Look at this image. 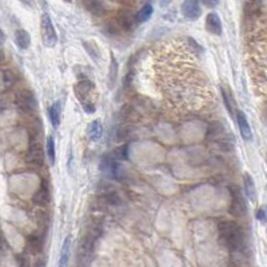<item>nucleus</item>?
<instances>
[{
	"instance_id": "f257e3e1",
	"label": "nucleus",
	"mask_w": 267,
	"mask_h": 267,
	"mask_svg": "<svg viewBox=\"0 0 267 267\" xmlns=\"http://www.w3.org/2000/svg\"><path fill=\"white\" fill-rule=\"evenodd\" d=\"M203 48L195 39H170L151 51L150 80L168 110L200 113L215 102L209 78L198 63Z\"/></svg>"
},
{
	"instance_id": "f03ea898",
	"label": "nucleus",
	"mask_w": 267,
	"mask_h": 267,
	"mask_svg": "<svg viewBox=\"0 0 267 267\" xmlns=\"http://www.w3.org/2000/svg\"><path fill=\"white\" fill-rule=\"evenodd\" d=\"M247 71L255 92L267 96V27L254 29L247 43Z\"/></svg>"
},
{
	"instance_id": "7ed1b4c3",
	"label": "nucleus",
	"mask_w": 267,
	"mask_h": 267,
	"mask_svg": "<svg viewBox=\"0 0 267 267\" xmlns=\"http://www.w3.org/2000/svg\"><path fill=\"white\" fill-rule=\"evenodd\" d=\"M219 235L222 242L230 251L242 250L245 243V235L241 226L235 222H223L219 225Z\"/></svg>"
},
{
	"instance_id": "20e7f679",
	"label": "nucleus",
	"mask_w": 267,
	"mask_h": 267,
	"mask_svg": "<svg viewBox=\"0 0 267 267\" xmlns=\"http://www.w3.org/2000/svg\"><path fill=\"white\" fill-rule=\"evenodd\" d=\"M78 99L83 106V109L86 113L92 114L95 111V102H94V98H95V86L90 80H82L79 83L76 84L75 88H74Z\"/></svg>"
},
{
	"instance_id": "39448f33",
	"label": "nucleus",
	"mask_w": 267,
	"mask_h": 267,
	"mask_svg": "<svg viewBox=\"0 0 267 267\" xmlns=\"http://www.w3.org/2000/svg\"><path fill=\"white\" fill-rule=\"evenodd\" d=\"M42 42L48 48L54 47L58 42V35H56L54 23L47 13L42 16Z\"/></svg>"
},
{
	"instance_id": "423d86ee",
	"label": "nucleus",
	"mask_w": 267,
	"mask_h": 267,
	"mask_svg": "<svg viewBox=\"0 0 267 267\" xmlns=\"http://www.w3.org/2000/svg\"><path fill=\"white\" fill-rule=\"evenodd\" d=\"M16 105L19 106L23 111H27V113H32V111L38 109L36 98L33 95V92L29 91V90H21V91L17 94Z\"/></svg>"
},
{
	"instance_id": "0eeeda50",
	"label": "nucleus",
	"mask_w": 267,
	"mask_h": 267,
	"mask_svg": "<svg viewBox=\"0 0 267 267\" xmlns=\"http://www.w3.org/2000/svg\"><path fill=\"white\" fill-rule=\"evenodd\" d=\"M94 242H95V238H94V235H91V234L82 239L79 249H78L79 265H86L88 262V259L91 258L92 251H94Z\"/></svg>"
},
{
	"instance_id": "6e6552de",
	"label": "nucleus",
	"mask_w": 267,
	"mask_h": 267,
	"mask_svg": "<svg viewBox=\"0 0 267 267\" xmlns=\"http://www.w3.org/2000/svg\"><path fill=\"white\" fill-rule=\"evenodd\" d=\"M246 213V200H245V198H243L238 188H235V191H233V200H231V206H230V214L234 215V217H243Z\"/></svg>"
},
{
	"instance_id": "1a4fd4ad",
	"label": "nucleus",
	"mask_w": 267,
	"mask_h": 267,
	"mask_svg": "<svg viewBox=\"0 0 267 267\" xmlns=\"http://www.w3.org/2000/svg\"><path fill=\"white\" fill-rule=\"evenodd\" d=\"M182 15L188 20H196L202 15V8H200L199 0H184L180 7Z\"/></svg>"
},
{
	"instance_id": "9d476101",
	"label": "nucleus",
	"mask_w": 267,
	"mask_h": 267,
	"mask_svg": "<svg viewBox=\"0 0 267 267\" xmlns=\"http://www.w3.org/2000/svg\"><path fill=\"white\" fill-rule=\"evenodd\" d=\"M27 162L32 166H42L44 162V156H43V147L40 146L39 142L31 143V146L27 152Z\"/></svg>"
},
{
	"instance_id": "9b49d317",
	"label": "nucleus",
	"mask_w": 267,
	"mask_h": 267,
	"mask_svg": "<svg viewBox=\"0 0 267 267\" xmlns=\"http://www.w3.org/2000/svg\"><path fill=\"white\" fill-rule=\"evenodd\" d=\"M206 29L213 35L221 36L222 35V21L217 12H210L206 16Z\"/></svg>"
},
{
	"instance_id": "f8f14e48",
	"label": "nucleus",
	"mask_w": 267,
	"mask_h": 267,
	"mask_svg": "<svg viewBox=\"0 0 267 267\" xmlns=\"http://www.w3.org/2000/svg\"><path fill=\"white\" fill-rule=\"evenodd\" d=\"M237 122H238L239 131L242 134V138L245 140H251L253 139V133H251V127L249 125L246 115L242 111H237Z\"/></svg>"
},
{
	"instance_id": "ddd939ff",
	"label": "nucleus",
	"mask_w": 267,
	"mask_h": 267,
	"mask_svg": "<svg viewBox=\"0 0 267 267\" xmlns=\"http://www.w3.org/2000/svg\"><path fill=\"white\" fill-rule=\"evenodd\" d=\"M32 202L38 206H46L50 202V190L46 183H42L39 190L32 195Z\"/></svg>"
},
{
	"instance_id": "4468645a",
	"label": "nucleus",
	"mask_w": 267,
	"mask_h": 267,
	"mask_svg": "<svg viewBox=\"0 0 267 267\" xmlns=\"http://www.w3.org/2000/svg\"><path fill=\"white\" fill-rule=\"evenodd\" d=\"M15 43L20 50H27L31 44V36L25 29H16L15 31Z\"/></svg>"
},
{
	"instance_id": "2eb2a0df",
	"label": "nucleus",
	"mask_w": 267,
	"mask_h": 267,
	"mask_svg": "<svg viewBox=\"0 0 267 267\" xmlns=\"http://www.w3.org/2000/svg\"><path fill=\"white\" fill-rule=\"evenodd\" d=\"M243 184H245V194L251 202H255L257 200V190H255L254 180L251 178L250 174H245L243 175Z\"/></svg>"
},
{
	"instance_id": "dca6fc26",
	"label": "nucleus",
	"mask_w": 267,
	"mask_h": 267,
	"mask_svg": "<svg viewBox=\"0 0 267 267\" xmlns=\"http://www.w3.org/2000/svg\"><path fill=\"white\" fill-rule=\"evenodd\" d=\"M84 7L95 16H102L105 13V5L100 0H84Z\"/></svg>"
},
{
	"instance_id": "f3484780",
	"label": "nucleus",
	"mask_w": 267,
	"mask_h": 267,
	"mask_svg": "<svg viewBox=\"0 0 267 267\" xmlns=\"http://www.w3.org/2000/svg\"><path fill=\"white\" fill-rule=\"evenodd\" d=\"M102 134H103V127L99 121H94L90 123L87 129V135L88 138L91 140H99L102 138Z\"/></svg>"
},
{
	"instance_id": "a211bd4d",
	"label": "nucleus",
	"mask_w": 267,
	"mask_h": 267,
	"mask_svg": "<svg viewBox=\"0 0 267 267\" xmlns=\"http://www.w3.org/2000/svg\"><path fill=\"white\" fill-rule=\"evenodd\" d=\"M152 13H154V7L151 4H144L138 12L135 13V20L136 23H144L152 16Z\"/></svg>"
},
{
	"instance_id": "6ab92c4d",
	"label": "nucleus",
	"mask_w": 267,
	"mask_h": 267,
	"mask_svg": "<svg viewBox=\"0 0 267 267\" xmlns=\"http://www.w3.org/2000/svg\"><path fill=\"white\" fill-rule=\"evenodd\" d=\"M60 114H62V106L59 102H55L52 103L50 107V111H48V115H50V121L52 123L54 127H58L59 123H60Z\"/></svg>"
},
{
	"instance_id": "aec40b11",
	"label": "nucleus",
	"mask_w": 267,
	"mask_h": 267,
	"mask_svg": "<svg viewBox=\"0 0 267 267\" xmlns=\"http://www.w3.org/2000/svg\"><path fill=\"white\" fill-rule=\"evenodd\" d=\"M70 251H71V237H67L64 243H63L62 250H60V261L59 266H66L70 258Z\"/></svg>"
},
{
	"instance_id": "412c9836",
	"label": "nucleus",
	"mask_w": 267,
	"mask_h": 267,
	"mask_svg": "<svg viewBox=\"0 0 267 267\" xmlns=\"http://www.w3.org/2000/svg\"><path fill=\"white\" fill-rule=\"evenodd\" d=\"M16 82V76L11 70H3L1 71V87L3 90H8L9 87H12Z\"/></svg>"
},
{
	"instance_id": "4be33fe9",
	"label": "nucleus",
	"mask_w": 267,
	"mask_h": 267,
	"mask_svg": "<svg viewBox=\"0 0 267 267\" xmlns=\"http://www.w3.org/2000/svg\"><path fill=\"white\" fill-rule=\"evenodd\" d=\"M27 246L32 253H39V251L42 250L43 242L42 238L36 235V234H32V235H29L28 239H27Z\"/></svg>"
},
{
	"instance_id": "5701e85b",
	"label": "nucleus",
	"mask_w": 267,
	"mask_h": 267,
	"mask_svg": "<svg viewBox=\"0 0 267 267\" xmlns=\"http://www.w3.org/2000/svg\"><path fill=\"white\" fill-rule=\"evenodd\" d=\"M222 94H223V100H225L226 109H227V111H229L231 117H235V110H237V107H235V103L233 102V96H231V94H230L226 88L222 90Z\"/></svg>"
},
{
	"instance_id": "b1692460",
	"label": "nucleus",
	"mask_w": 267,
	"mask_h": 267,
	"mask_svg": "<svg viewBox=\"0 0 267 267\" xmlns=\"http://www.w3.org/2000/svg\"><path fill=\"white\" fill-rule=\"evenodd\" d=\"M136 23L135 20V16H130V15H125V16L121 17V24L125 27V29L130 31V29H133L134 24Z\"/></svg>"
},
{
	"instance_id": "393cba45",
	"label": "nucleus",
	"mask_w": 267,
	"mask_h": 267,
	"mask_svg": "<svg viewBox=\"0 0 267 267\" xmlns=\"http://www.w3.org/2000/svg\"><path fill=\"white\" fill-rule=\"evenodd\" d=\"M47 154H48V158H50L51 163L55 162V142L52 136H48L47 138Z\"/></svg>"
},
{
	"instance_id": "a878e982",
	"label": "nucleus",
	"mask_w": 267,
	"mask_h": 267,
	"mask_svg": "<svg viewBox=\"0 0 267 267\" xmlns=\"http://www.w3.org/2000/svg\"><path fill=\"white\" fill-rule=\"evenodd\" d=\"M257 219L261 222H266L267 221V207H261V209L257 211Z\"/></svg>"
},
{
	"instance_id": "bb28decb",
	"label": "nucleus",
	"mask_w": 267,
	"mask_h": 267,
	"mask_svg": "<svg viewBox=\"0 0 267 267\" xmlns=\"http://www.w3.org/2000/svg\"><path fill=\"white\" fill-rule=\"evenodd\" d=\"M117 74H118V64L117 62H115V59L113 58V63H111V84H114V82H115Z\"/></svg>"
},
{
	"instance_id": "cd10ccee",
	"label": "nucleus",
	"mask_w": 267,
	"mask_h": 267,
	"mask_svg": "<svg viewBox=\"0 0 267 267\" xmlns=\"http://www.w3.org/2000/svg\"><path fill=\"white\" fill-rule=\"evenodd\" d=\"M203 5L206 7H209V8H214V7H217L219 4V0H200Z\"/></svg>"
},
{
	"instance_id": "c85d7f7f",
	"label": "nucleus",
	"mask_w": 267,
	"mask_h": 267,
	"mask_svg": "<svg viewBox=\"0 0 267 267\" xmlns=\"http://www.w3.org/2000/svg\"><path fill=\"white\" fill-rule=\"evenodd\" d=\"M21 4L25 5L27 8H33L35 7V1L33 0H19Z\"/></svg>"
},
{
	"instance_id": "c756f323",
	"label": "nucleus",
	"mask_w": 267,
	"mask_h": 267,
	"mask_svg": "<svg viewBox=\"0 0 267 267\" xmlns=\"http://www.w3.org/2000/svg\"><path fill=\"white\" fill-rule=\"evenodd\" d=\"M171 0H163V4H167V3H170Z\"/></svg>"
},
{
	"instance_id": "7c9ffc66",
	"label": "nucleus",
	"mask_w": 267,
	"mask_h": 267,
	"mask_svg": "<svg viewBox=\"0 0 267 267\" xmlns=\"http://www.w3.org/2000/svg\"><path fill=\"white\" fill-rule=\"evenodd\" d=\"M255 1H259V3H262L263 4V1H265V0H255Z\"/></svg>"
},
{
	"instance_id": "2f4dec72",
	"label": "nucleus",
	"mask_w": 267,
	"mask_h": 267,
	"mask_svg": "<svg viewBox=\"0 0 267 267\" xmlns=\"http://www.w3.org/2000/svg\"><path fill=\"white\" fill-rule=\"evenodd\" d=\"M64 1H67V3H71L72 0H64Z\"/></svg>"
}]
</instances>
